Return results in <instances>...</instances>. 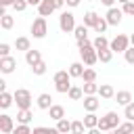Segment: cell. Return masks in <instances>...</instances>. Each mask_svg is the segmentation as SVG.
<instances>
[{"label": "cell", "instance_id": "30bf717a", "mask_svg": "<svg viewBox=\"0 0 134 134\" xmlns=\"http://www.w3.org/2000/svg\"><path fill=\"white\" fill-rule=\"evenodd\" d=\"M13 130H15L13 117L6 115V113H2V115H0V132H2V134H13Z\"/></svg>", "mask_w": 134, "mask_h": 134}, {"label": "cell", "instance_id": "7a4b0ae2", "mask_svg": "<svg viewBox=\"0 0 134 134\" xmlns=\"http://www.w3.org/2000/svg\"><path fill=\"white\" fill-rule=\"evenodd\" d=\"M52 80H54L57 92H61V94H67V92H69V88H71V73H69V69H67V71H65V69L57 71Z\"/></svg>", "mask_w": 134, "mask_h": 134}, {"label": "cell", "instance_id": "4fadbf2b", "mask_svg": "<svg viewBox=\"0 0 134 134\" xmlns=\"http://www.w3.org/2000/svg\"><path fill=\"white\" fill-rule=\"evenodd\" d=\"M25 61H27V65H29V67H31V65H36V63H40V61H42L40 50H36V48L25 50Z\"/></svg>", "mask_w": 134, "mask_h": 134}, {"label": "cell", "instance_id": "44dd1931", "mask_svg": "<svg viewBox=\"0 0 134 134\" xmlns=\"http://www.w3.org/2000/svg\"><path fill=\"white\" fill-rule=\"evenodd\" d=\"M73 36H75V40L80 42V40H86L88 38V25H75V29H73Z\"/></svg>", "mask_w": 134, "mask_h": 134}, {"label": "cell", "instance_id": "7402d4cb", "mask_svg": "<svg viewBox=\"0 0 134 134\" xmlns=\"http://www.w3.org/2000/svg\"><path fill=\"white\" fill-rule=\"evenodd\" d=\"M13 100H15V94H8L6 90L0 92V107H2V109H8V107L13 105Z\"/></svg>", "mask_w": 134, "mask_h": 134}, {"label": "cell", "instance_id": "ba28073f", "mask_svg": "<svg viewBox=\"0 0 134 134\" xmlns=\"http://www.w3.org/2000/svg\"><path fill=\"white\" fill-rule=\"evenodd\" d=\"M15 67H17V59H15V57H10V54L0 57V71H2V73H13Z\"/></svg>", "mask_w": 134, "mask_h": 134}, {"label": "cell", "instance_id": "4dcf8cb0", "mask_svg": "<svg viewBox=\"0 0 134 134\" xmlns=\"http://www.w3.org/2000/svg\"><path fill=\"white\" fill-rule=\"evenodd\" d=\"M84 94H98V84L96 82H84Z\"/></svg>", "mask_w": 134, "mask_h": 134}, {"label": "cell", "instance_id": "e0dca14e", "mask_svg": "<svg viewBox=\"0 0 134 134\" xmlns=\"http://www.w3.org/2000/svg\"><path fill=\"white\" fill-rule=\"evenodd\" d=\"M84 126H86V130H94V128L98 126V117L94 115V111H88V113H86V117H84Z\"/></svg>", "mask_w": 134, "mask_h": 134}, {"label": "cell", "instance_id": "52a82bcc", "mask_svg": "<svg viewBox=\"0 0 134 134\" xmlns=\"http://www.w3.org/2000/svg\"><path fill=\"white\" fill-rule=\"evenodd\" d=\"M59 27H61V31H65V34H71L73 29H75V17L71 15V13H61V17H59Z\"/></svg>", "mask_w": 134, "mask_h": 134}, {"label": "cell", "instance_id": "f6af8a7d", "mask_svg": "<svg viewBox=\"0 0 134 134\" xmlns=\"http://www.w3.org/2000/svg\"><path fill=\"white\" fill-rule=\"evenodd\" d=\"M0 4H2V6H13L15 0H0Z\"/></svg>", "mask_w": 134, "mask_h": 134}, {"label": "cell", "instance_id": "c3c4849f", "mask_svg": "<svg viewBox=\"0 0 134 134\" xmlns=\"http://www.w3.org/2000/svg\"><path fill=\"white\" fill-rule=\"evenodd\" d=\"M117 2H121V4H126V2H130V0H117Z\"/></svg>", "mask_w": 134, "mask_h": 134}, {"label": "cell", "instance_id": "7dc6e473", "mask_svg": "<svg viewBox=\"0 0 134 134\" xmlns=\"http://www.w3.org/2000/svg\"><path fill=\"white\" fill-rule=\"evenodd\" d=\"M130 44H132V46H134V34H132V36H130Z\"/></svg>", "mask_w": 134, "mask_h": 134}, {"label": "cell", "instance_id": "d590c367", "mask_svg": "<svg viewBox=\"0 0 134 134\" xmlns=\"http://www.w3.org/2000/svg\"><path fill=\"white\" fill-rule=\"evenodd\" d=\"M115 130H117V132H134V121H130V119H128L126 124H119Z\"/></svg>", "mask_w": 134, "mask_h": 134}, {"label": "cell", "instance_id": "484cf974", "mask_svg": "<svg viewBox=\"0 0 134 134\" xmlns=\"http://www.w3.org/2000/svg\"><path fill=\"white\" fill-rule=\"evenodd\" d=\"M111 59H113V50H111L109 46H107V48H100V50H98V61H100V63H109Z\"/></svg>", "mask_w": 134, "mask_h": 134}, {"label": "cell", "instance_id": "836d02e7", "mask_svg": "<svg viewBox=\"0 0 134 134\" xmlns=\"http://www.w3.org/2000/svg\"><path fill=\"white\" fill-rule=\"evenodd\" d=\"M124 117H126V119H130V121H134V100H132V103H128V105L124 107Z\"/></svg>", "mask_w": 134, "mask_h": 134}, {"label": "cell", "instance_id": "e575fe53", "mask_svg": "<svg viewBox=\"0 0 134 134\" xmlns=\"http://www.w3.org/2000/svg\"><path fill=\"white\" fill-rule=\"evenodd\" d=\"M86 130V126H84V121H80V119H75V121H71V132L73 134H82Z\"/></svg>", "mask_w": 134, "mask_h": 134}, {"label": "cell", "instance_id": "60d3db41", "mask_svg": "<svg viewBox=\"0 0 134 134\" xmlns=\"http://www.w3.org/2000/svg\"><path fill=\"white\" fill-rule=\"evenodd\" d=\"M6 54H10V46L6 42H2L0 44V57H6Z\"/></svg>", "mask_w": 134, "mask_h": 134}, {"label": "cell", "instance_id": "4316f807", "mask_svg": "<svg viewBox=\"0 0 134 134\" xmlns=\"http://www.w3.org/2000/svg\"><path fill=\"white\" fill-rule=\"evenodd\" d=\"M67 96H69L71 100H80V98L84 96V88H80V86H71L69 92H67Z\"/></svg>", "mask_w": 134, "mask_h": 134}, {"label": "cell", "instance_id": "83f0119b", "mask_svg": "<svg viewBox=\"0 0 134 134\" xmlns=\"http://www.w3.org/2000/svg\"><path fill=\"white\" fill-rule=\"evenodd\" d=\"M98 21V15L94 13V10H88L86 15H84V25H88V27H94V23Z\"/></svg>", "mask_w": 134, "mask_h": 134}, {"label": "cell", "instance_id": "2e32d148", "mask_svg": "<svg viewBox=\"0 0 134 134\" xmlns=\"http://www.w3.org/2000/svg\"><path fill=\"white\" fill-rule=\"evenodd\" d=\"M48 115H50L54 121H59L61 117H65V107H63V105H52V107L48 109Z\"/></svg>", "mask_w": 134, "mask_h": 134}, {"label": "cell", "instance_id": "5bb4252c", "mask_svg": "<svg viewBox=\"0 0 134 134\" xmlns=\"http://www.w3.org/2000/svg\"><path fill=\"white\" fill-rule=\"evenodd\" d=\"M98 96L105 98V100L115 98V90H113V86H111V84H100V86H98Z\"/></svg>", "mask_w": 134, "mask_h": 134}, {"label": "cell", "instance_id": "d6a6232c", "mask_svg": "<svg viewBox=\"0 0 134 134\" xmlns=\"http://www.w3.org/2000/svg\"><path fill=\"white\" fill-rule=\"evenodd\" d=\"M31 73H34V75H44V73H46V63L40 61V63L31 65Z\"/></svg>", "mask_w": 134, "mask_h": 134}, {"label": "cell", "instance_id": "ee69618b", "mask_svg": "<svg viewBox=\"0 0 134 134\" xmlns=\"http://www.w3.org/2000/svg\"><path fill=\"white\" fill-rule=\"evenodd\" d=\"M100 2H103V4H105V6H107V8H111V6H113V4H115V0H100Z\"/></svg>", "mask_w": 134, "mask_h": 134}, {"label": "cell", "instance_id": "8d00e7d4", "mask_svg": "<svg viewBox=\"0 0 134 134\" xmlns=\"http://www.w3.org/2000/svg\"><path fill=\"white\" fill-rule=\"evenodd\" d=\"M29 132H31L29 124H19V126L13 130V134H29Z\"/></svg>", "mask_w": 134, "mask_h": 134}, {"label": "cell", "instance_id": "b9f144b4", "mask_svg": "<svg viewBox=\"0 0 134 134\" xmlns=\"http://www.w3.org/2000/svg\"><path fill=\"white\" fill-rule=\"evenodd\" d=\"M80 2H82V0H65V4H67V6H71V8H75Z\"/></svg>", "mask_w": 134, "mask_h": 134}, {"label": "cell", "instance_id": "5b68a950", "mask_svg": "<svg viewBox=\"0 0 134 134\" xmlns=\"http://www.w3.org/2000/svg\"><path fill=\"white\" fill-rule=\"evenodd\" d=\"M46 34H48V23H46V17L40 15V17H36L34 23H31V36L40 40V38H44Z\"/></svg>", "mask_w": 134, "mask_h": 134}, {"label": "cell", "instance_id": "603a6c76", "mask_svg": "<svg viewBox=\"0 0 134 134\" xmlns=\"http://www.w3.org/2000/svg\"><path fill=\"white\" fill-rule=\"evenodd\" d=\"M31 117H34V113L29 109H19V113H17V121L19 124H29Z\"/></svg>", "mask_w": 134, "mask_h": 134}, {"label": "cell", "instance_id": "ffe728a7", "mask_svg": "<svg viewBox=\"0 0 134 134\" xmlns=\"http://www.w3.org/2000/svg\"><path fill=\"white\" fill-rule=\"evenodd\" d=\"M84 69H86V67H84V61H82V63H71V65H69L71 77H82V75H84Z\"/></svg>", "mask_w": 134, "mask_h": 134}, {"label": "cell", "instance_id": "ab89813d", "mask_svg": "<svg viewBox=\"0 0 134 134\" xmlns=\"http://www.w3.org/2000/svg\"><path fill=\"white\" fill-rule=\"evenodd\" d=\"M124 57H126V61H128L130 65H134V46H130V48L124 52Z\"/></svg>", "mask_w": 134, "mask_h": 134}, {"label": "cell", "instance_id": "bcb514c9", "mask_svg": "<svg viewBox=\"0 0 134 134\" xmlns=\"http://www.w3.org/2000/svg\"><path fill=\"white\" fill-rule=\"evenodd\" d=\"M27 2H29V4H34V6H38V4L42 2V0H27Z\"/></svg>", "mask_w": 134, "mask_h": 134}, {"label": "cell", "instance_id": "7bdbcfd3", "mask_svg": "<svg viewBox=\"0 0 134 134\" xmlns=\"http://www.w3.org/2000/svg\"><path fill=\"white\" fill-rule=\"evenodd\" d=\"M52 4H54V8H63L65 0H52Z\"/></svg>", "mask_w": 134, "mask_h": 134}, {"label": "cell", "instance_id": "9c48e42d", "mask_svg": "<svg viewBox=\"0 0 134 134\" xmlns=\"http://www.w3.org/2000/svg\"><path fill=\"white\" fill-rule=\"evenodd\" d=\"M121 17H124V10L121 8H115V6H111L107 10V15H105V19L109 21V25H119L121 23Z\"/></svg>", "mask_w": 134, "mask_h": 134}, {"label": "cell", "instance_id": "f1b7e54d", "mask_svg": "<svg viewBox=\"0 0 134 134\" xmlns=\"http://www.w3.org/2000/svg\"><path fill=\"white\" fill-rule=\"evenodd\" d=\"M92 44H94V48H96V50H100V48H107L111 42H109V40H107L103 34H98V36L94 38V42H92Z\"/></svg>", "mask_w": 134, "mask_h": 134}, {"label": "cell", "instance_id": "f546056e", "mask_svg": "<svg viewBox=\"0 0 134 134\" xmlns=\"http://www.w3.org/2000/svg\"><path fill=\"white\" fill-rule=\"evenodd\" d=\"M107 27H109V21H107V19H103V17H98V21L94 23V27H92V29H94L96 34H105V29H107Z\"/></svg>", "mask_w": 134, "mask_h": 134}, {"label": "cell", "instance_id": "8fae6325", "mask_svg": "<svg viewBox=\"0 0 134 134\" xmlns=\"http://www.w3.org/2000/svg\"><path fill=\"white\" fill-rule=\"evenodd\" d=\"M100 105V100L96 98V94H84V109L86 111H96Z\"/></svg>", "mask_w": 134, "mask_h": 134}, {"label": "cell", "instance_id": "8992f818", "mask_svg": "<svg viewBox=\"0 0 134 134\" xmlns=\"http://www.w3.org/2000/svg\"><path fill=\"white\" fill-rule=\"evenodd\" d=\"M109 48H111L113 52H126V50L130 48V36H126V34H117V36L111 40Z\"/></svg>", "mask_w": 134, "mask_h": 134}, {"label": "cell", "instance_id": "6da1fadb", "mask_svg": "<svg viewBox=\"0 0 134 134\" xmlns=\"http://www.w3.org/2000/svg\"><path fill=\"white\" fill-rule=\"evenodd\" d=\"M77 46H80V57H82L84 65L92 67V65L98 61V50L94 48V44L86 38V40H80V42H77Z\"/></svg>", "mask_w": 134, "mask_h": 134}, {"label": "cell", "instance_id": "3957f363", "mask_svg": "<svg viewBox=\"0 0 134 134\" xmlns=\"http://www.w3.org/2000/svg\"><path fill=\"white\" fill-rule=\"evenodd\" d=\"M119 126V115L115 113V111H107L103 117H98V130L100 132H107V130H115Z\"/></svg>", "mask_w": 134, "mask_h": 134}, {"label": "cell", "instance_id": "74e56055", "mask_svg": "<svg viewBox=\"0 0 134 134\" xmlns=\"http://www.w3.org/2000/svg\"><path fill=\"white\" fill-rule=\"evenodd\" d=\"M27 4H29L27 0H15V4H13V8H15L17 13H23V10L27 8Z\"/></svg>", "mask_w": 134, "mask_h": 134}, {"label": "cell", "instance_id": "ac0fdd59", "mask_svg": "<svg viewBox=\"0 0 134 134\" xmlns=\"http://www.w3.org/2000/svg\"><path fill=\"white\" fill-rule=\"evenodd\" d=\"M115 100H117V105H128V103H132V94L128 92V90H119V92H115Z\"/></svg>", "mask_w": 134, "mask_h": 134}, {"label": "cell", "instance_id": "f35d334b", "mask_svg": "<svg viewBox=\"0 0 134 134\" xmlns=\"http://www.w3.org/2000/svg\"><path fill=\"white\" fill-rule=\"evenodd\" d=\"M121 10H124V15H130V17H134V0L126 2V4L121 6Z\"/></svg>", "mask_w": 134, "mask_h": 134}, {"label": "cell", "instance_id": "277c9868", "mask_svg": "<svg viewBox=\"0 0 134 134\" xmlns=\"http://www.w3.org/2000/svg\"><path fill=\"white\" fill-rule=\"evenodd\" d=\"M13 94H15L17 109H29V107H31V92H29V90H25V88H17Z\"/></svg>", "mask_w": 134, "mask_h": 134}, {"label": "cell", "instance_id": "9a60e30c", "mask_svg": "<svg viewBox=\"0 0 134 134\" xmlns=\"http://www.w3.org/2000/svg\"><path fill=\"white\" fill-rule=\"evenodd\" d=\"M36 103H38V107H40V109H44V111H48V109L54 105V103H52V96H50L48 92H42V94L38 96V100H36Z\"/></svg>", "mask_w": 134, "mask_h": 134}, {"label": "cell", "instance_id": "cb8c5ba5", "mask_svg": "<svg viewBox=\"0 0 134 134\" xmlns=\"http://www.w3.org/2000/svg\"><path fill=\"white\" fill-rule=\"evenodd\" d=\"M15 48H17V50H29V48H31V42H29V38H25V36L17 38V40H15Z\"/></svg>", "mask_w": 134, "mask_h": 134}, {"label": "cell", "instance_id": "d6986e66", "mask_svg": "<svg viewBox=\"0 0 134 134\" xmlns=\"http://www.w3.org/2000/svg\"><path fill=\"white\" fill-rule=\"evenodd\" d=\"M13 25H15V17L13 15H8V13L0 15V27L2 29H13Z\"/></svg>", "mask_w": 134, "mask_h": 134}, {"label": "cell", "instance_id": "d4e9b609", "mask_svg": "<svg viewBox=\"0 0 134 134\" xmlns=\"http://www.w3.org/2000/svg\"><path fill=\"white\" fill-rule=\"evenodd\" d=\"M57 130H59L61 134H67V132H71V121H69L67 117H61V119L57 121Z\"/></svg>", "mask_w": 134, "mask_h": 134}, {"label": "cell", "instance_id": "1f68e13d", "mask_svg": "<svg viewBox=\"0 0 134 134\" xmlns=\"http://www.w3.org/2000/svg\"><path fill=\"white\" fill-rule=\"evenodd\" d=\"M82 80H84V82H96V71H94L92 67H88V65H86V69H84V75H82Z\"/></svg>", "mask_w": 134, "mask_h": 134}, {"label": "cell", "instance_id": "7c38bea8", "mask_svg": "<svg viewBox=\"0 0 134 134\" xmlns=\"http://www.w3.org/2000/svg\"><path fill=\"white\" fill-rule=\"evenodd\" d=\"M57 8H54V4H52V0H42L40 4H38V13L42 15V17H50L52 13H54Z\"/></svg>", "mask_w": 134, "mask_h": 134}]
</instances>
